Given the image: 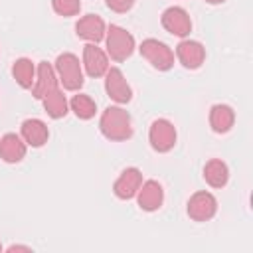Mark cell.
I'll use <instances>...</instances> for the list:
<instances>
[{
	"mask_svg": "<svg viewBox=\"0 0 253 253\" xmlns=\"http://www.w3.org/2000/svg\"><path fill=\"white\" fill-rule=\"evenodd\" d=\"M208 121H210V126H211L213 132L225 134V132H229V130L233 128V125H235V111H233L229 105H225V103H217V105H213V107L210 109Z\"/></svg>",
	"mask_w": 253,
	"mask_h": 253,
	"instance_id": "17",
	"label": "cell"
},
{
	"mask_svg": "<svg viewBox=\"0 0 253 253\" xmlns=\"http://www.w3.org/2000/svg\"><path fill=\"white\" fill-rule=\"evenodd\" d=\"M28 152V144L24 142V138L16 132H6L0 138V158L6 164H18L26 158Z\"/></svg>",
	"mask_w": 253,
	"mask_h": 253,
	"instance_id": "16",
	"label": "cell"
},
{
	"mask_svg": "<svg viewBox=\"0 0 253 253\" xmlns=\"http://www.w3.org/2000/svg\"><path fill=\"white\" fill-rule=\"evenodd\" d=\"M57 85V75H55V69L51 63L47 61H40L36 65V81H34V87H32V95L34 99L42 101L47 93H51Z\"/></svg>",
	"mask_w": 253,
	"mask_h": 253,
	"instance_id": "14",
	"label": "cell"
},
{
	"mask_svg": "<svg viewBox=\"0 0 253 253\" xmlns=\"http://www.w3.org/2000/svg\"><path fill=\"white\" fill-rule=\"evenodd\" d=\"M160 24L168 34L182 40L188 38L192 32V18L182 6H168L160 16Z\"/></svg>",
	"mask_w": 253,
	"mask_h": 253,
	"instance_id": "7",
	"label": "cell"
},
{
	"mask_svg": "<svg viewBox=\"0 0 253 253\" xmlns=\"http://www.w3.org/2000/svg\"><path fill=\"white\" fill-rule=\"evenodd\" d=\"M176 140H178V132H176L174 123H170L168 119H154L150 123L148 142H150L152 150H156L160 154L170 152L176 146Z\"/></svg>",
	"mask_w": 253,
	"mask_h": 253,
	"instance_id": "5",
	"label": "cell"
},
{
	"mask_svg": "<svg viewBox=\"0 0 253 253\" xmlns=\"http://www.w3.org/2000/svg\"><path fill=\"white\" fill-rule=\"evenodd\" d=\"M138 51L158 71H168L174 65V51H172V47L166 45L164 42L156 40V38L142 40V43L138 45Z\"/></svg>",
	"mask_w": 253,
	"mask_h": 253,
	"instance_id": "4",
	"label": "cell"
},
{
	"mask_svg": "<svg viewBox=\"0 0 253 253\" xmlns=\"http://www.w3.org/2000/svg\"><path fill=\"white\" fill-rule=\"evenodd\" d=\"M69 111H73V115H75L79 121H89V119H93L95 113H97V103H95L89 95L77 93V95H73L71 101H69Z\"/></svg>",
	"mask_w": 253,
	"mask_h": 253,
	"instance_id": "21",
	"label": "cell"
},
{
	"mask_svg": "<svg viewBox=\"0 0 253 253\" xmlns=\"http://www.w3.org/2000/svg\"><path fill=\"white\" fill-rule=\"evenodd\" d=\"M105 45H107V55L121 63V61H126L134 49H136V42H134V36L125 30L123 26H117V24H111L105 32Z\"/></svg>",
	"mask_w": 253,
	"mask_h": 253,
	"instance_id": "2",
	"label": "cell"
},
{
	"mask_svg": "<svg viewBox=\"0 0 253 253\" xmlns=\"http://www.w3.org/2000/svg\"><path fill=\"white\" fill-rule=\"evenodd\" d=\"M12 77L22 89H32L36 81V63L30 57H18L12 63Z\"/></svg>",
	"mask_w": 253,
	"mask_h": 253,
	"instance_id": "20",
	"label": "cell"
},
{
	"mask_svg": "<svg viewBox=\"0 0 253 253\" xmlns=\"http://www.w3.org/2000/svg\"><path fill=\"white\" fill-rule=\"evenodd\" d=\"M176 57L182 63V67L186 69H200L202 63L206 61V47L198 42V40H188L184 38L178 45H176Z\"/></svg>",
	"mask_w": 253,
	"mask_h": 253,
	"instance_id": "11",
	"label": "cell"
},
{
	"mask_svg": "<svg viewBox=\"0 0 253 253\" xmlns=\"http://www.w3.org/2000/svg\"><path fill=\"white\" fill-rule=\"evenodd\" d=\"M134 2L136 0H105L107 8L113 10V12H117V14H126L134 6Z\"/></svg>",
	"mask_w": 253,
	"mask_h": 253,
	"instance_id": "23",
	"label": "cell"
},
{
	"mask_svg": "<svg viewBox=\"0 0 253 253\" xmlns=\"http://www.w3.org/2000/svg\"><path fill=\"white\" fill-rule=\"evenodd\" d=\"M99 130L107 140L113 142H123L128 140L134 132L132 126V117L126 109L119 107V105H109L99 119Z\"/></svg>",
	"mask_w": 253,
	"mask_h": 253,
	"instance_id": "1",
	"label": "cell"
},
{
	"mask_svg": "<svg viewBox=\"0 0 253 253\" xmlns=\"http://www.w3.org/2000/svg\"><path fill=\"white\" fill-rule=\"evenodd\" d=\"M2 249H4V247H2V243H0V251H2Z\"/></svg>",
	"mask_w": 253,
	"mask_h": 253,
	"instance_id": "26",
	"label": "cell"
},
{
	"mask_svg": "<svg viewBox=\"0 0 253 253\" xmlns=\"http://www.w3.org/2000/svg\"><path fill=\"white\" fill-rule=\"evenodd\" d=\"M20 136L24 138V142L32 148H42L47 140H49V128L42 119H26L20 125Z\"/></svg>",
	"mask_w": 253,
	"mask_h": 253,
	"instance_id": "15",
	"label": "cell"
},
{
	"mask_svg": "<svg viewBox=\"0 0 253 253\" xmlns=\"http://www.w3.org/2000/svg\"><path fill=\"white\" fill-rule=\"evenodd\" d=\"M55 75L57 81L63 85V89L67 91H79L85 83V75H83V65L79 61V57L71 51H63L57 55L55 59Z\"/></svg>",
	"mask_w": 253,
	"mask_h": 253,
	"instance_id": "3",
	"label": "cell"
},
{
	"mask_svg": "<svg viewBox=\"0 0 253 253\" xmlns=\"http://www.w3.org/2000/svg\"><path fill=\"white\" fill-rule=\"evenodd\" d=\"M186 213L190 215V219H194L198 223L210 221L217 213V200H215V196L211 192H206V190H200V192L192 194L188 204H186Z\"/></svg>",
	"mask_w": 253,
	"mask_h": 253,
	"instance_id": "6",
	"label": "cell"
},
{
	"mask_svg": "<svg viewBox=\"0 0 253 253\" xmlns=\"http://www.w3.org/2000/svg\"><path fill=\"white\" fill-rule=\"evenodd\" d=\"M42 105H43V111L47 113V117H51L55 121L63 119L69 113V101H67V97L63 95V91L59 87H55L51 93H47L42 99Z\"/></svg>",
	"mask_w": 253,
	"mask_h": 253,
	"instance_id": "19",
	"label": "cell"
},
{
	"mask_svg": "<svg viewBox=\"0 0 253 253\" xmlns=\"http://www.w3.org/2000/svg\"><path fill=\"white\" fill-rule=\"evenodd\" d=\"M105 77V91H107V97L111 101H115L117 105H126L130 103L132 99V89L125 77V73L119 69V67H109L107 73L103 75Z\"/></svg>",
	"mask_w": 253,
	"mask_h": 253,
	"instance_id": "8",
	"label": "cell"
},
{
	"mask_svg": "<svg viewBox=\"0 0 253 253\" xmlns=\"http://www.w3.org/2000/svg\"><path fill=\"white\" fill-rule=\"evenodd\" d=\"M206 2H208V4H223L225 0H206Z\"/></svg>",
	"mask_w": 253,
	"mask_h": 253,
	"instance_id": "25",
	"label": "cell"
},
{
	"mask_svg": "<svg viewBox=\"0 0 253 253\" xmlns=\"http://www.w3.org/2000/svg\"><path fill=\"white\" fill-rule=\"evenodd\" d=\"M6 251L8 253H14V251H32V247L30 245H18V243H14V245H10V247H6Z\"/></svg>",
	"mask_w": 253,
	"mask_h": 253,
	"instance_id": "24",
	"label": "cell"
},
{
	"mask_svg": "<svg viewBox=\"0 0 253 253\" xmlns=\"http://www.w3.org/2000/svg\"><path fill=\"white\" fill-rule=\"evenodd\" d=\"M204 180L211 188H223L229 182V168L221 158H211L204 166Z\"/></svg>",
	"mask_w": 253,
	"mask_h": 253,
	"instance_id": "18",
	"label": "cell"
},
{
	"mask_svg": "<svg viewBox=\"0 0 253 253\" xmlns=\"http://www.w3.org/2000/svg\"><path fill=\"white\" fill-rule=\"evenodd\" d=\"M81 65L85 69V73L93 79H99L107 73V69L111 67L109 65V55L107 51H103L97 43H85L83 45V59H81Z\"/></svg>",
	"mask_w": 253,
	"mask_h": 253,
	"instance_id": "9",
	"label": "cell"
},
{
	"mask_svg": "<svg viewBox=\"0 0 253 253\" xmlns=\"http://www.w3.org/2000/svg\"><path fill=\"white\" fill-rule=\"evenodd\" d=\"M134 198L142 211H156L164 204V188L158 180H146L140 184Z\"/></svg>",
	"mask_w": 253,
	"mask_h": 253,
	"instance_id": "13",
	"label": "cell"
},
{
	"mask_svg": "<svg viewBox=\"0 0 253 253\" xmlns=\"http://www.w3.org/2000/svg\"><path fill=\"white\" fill-rule=\"evenodd\" d=\"M105 32H107V24L99 14H85L75 24L77 38L85 40L87 43H99L101 40H105Z\"/></svg>",
	"mask_w": 253,
	"mask_h": 253,
	"instance_id": "10",
	"label": "cell"
},
{
	"mask_svg": "<svg viewBox=\"0 0 253 253\" xmlns=\"http://www.w3.org/2000/svg\"><path fill=\"white\" fill-rule=\"evenodd\" d=\"M142 184V172L136 168V166H128L125 168L119 178L115 180L113 184V194L119 198V200H132L138 192Z\"/></svg>",
	"mask_w": 253,
	"mask_h": 253,
	"instance_id": "12",
	"label": "cell"
},
{
	"mask_svg": "<svg viewBox=\"0 0 253 253\" xmlns=\"http://www.w3.org/2000/svg\"><path fill=\"white\" fill-rule=\"evenodd\" d=\"M51 8L57 16L73 18L81 10V0H51Z\"/></svg>",
	"mask_w": 253,
	"mask_h": 253,
	"instance_id": "22",
	"label": "cell"
}]
</instances>
